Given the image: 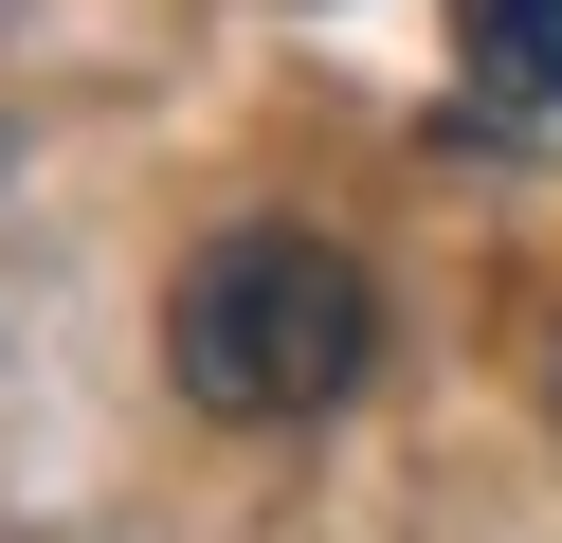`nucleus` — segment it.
Returning a JSON list of instances; mask_svg holds the SVG:
<instances>
[{
    "instance_id": "obj_1",
    "label": "nucleus",
    "mask_w": 562,
    "mask_h": 543,
    "mask_svg": "<svg viewBox=\"0 0 562 543\" xmlns=\"http://www.w3.org/2000/svg\"><path fill=\"white\" fill-rule=\"evenodd\" d=\"M381 362V290L363 253H327L308 217H236V236L182 253V290H164V381L200 398V417H327L345 381Z\"/></svg>"
},
{
    "instance_id": "obj_2",
    "label": "nucleus",
    "mask_w": 562,
    "mask_h": 543,
    "mask_svg": "<svg viewBox=\"0 0 562 543\" xmlns=\"http://www.w3.org/2000/svg\"><path fill=\"white\" fill-rule=\"evenodd\" d=\"M453 55L490 109H562V0H453Z\"/></svg>"
},
{
    "instance_id": "obj_3",
    "label": "nucleus",
    "mask_w": 562,
    "mask_h": 543,
    "mask_svg": "<svg viewBox=\"0 0 562 543\" xmlns=\"http://www.w3.org/2000/svg\"><path fill=\"white\" fill-rule=\"evenodd\" d=\"M544 398H562V326H544Z\"/></svg>"
}]
</instances>
